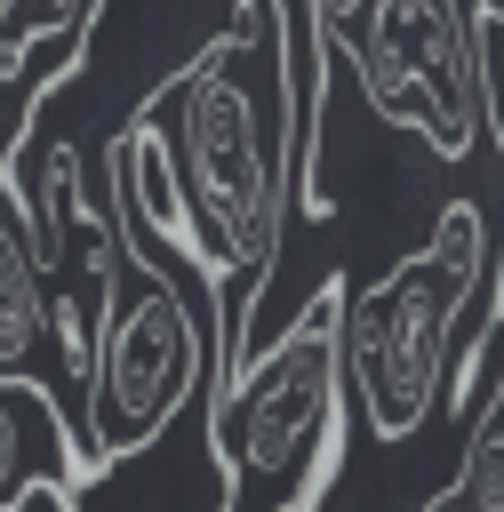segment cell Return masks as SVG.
<instances>
[{
  "instance_id": "6",
  "label": "cell",
  "mask_w": 504,
  "mask_h": 512,
  "mask_svg": "<svg viewBox=\"0 0 504 512\" xmlns=\"http://www.w3.org/2000/svg\"><path fill=\"white\" fill-rule=\"evenodd\" d=\"M216 384H200L144 448L96 456L72 496H56V512H232V472L216 448Z\"/></svg>"
},
{
  "instance_id": "9",
  "label": "cell",
  "mask_w": 504,
  "mask_h": 512,
  "mask_svg": "<svg viewBox=\"0 0 504 512\" xmlns=\"http://www.w3.org/2000/svg\"><path fill=\"white\" fill-rule=\"evenodd\" d=\"M472 56H480V120L496 128L504 144V0H480L472 8ZM496 360H504V256H496V280H488V336L456 352V376H448V416H456V440L464 424L480 416L488 384H496Z\"/></svg>"
},
{
  "instance_id": "8",
  "label": "cell",
  "mask_w": 504,
  "mask_h": 512,
  "mask_svg": "<svg viewBox=\"0 0 504 512\" xmlns=\"http://www.w3.org/2000/svg\"><path fill=\"white\" fill-rule=\"evenodd\" d=\"M80 472L88 448L64 400L32 376H0V512H24L32 496H72Z\"/></svg>"
},
{
  "instance_id": "3",
  "label": "cell",
  "mask_w": 504,
  "mask_h": 512,
  "mask_svg": "<svg viewBox=\"0 0 504 512\" xmlns=\"http://www.w3.org/2000/svg\"><path fill=\"white\" fill-rule=\"evenodd\" d=\"M216 448L232 512H312L344 472V280L328 272L288 328H272L216 384Z\"/></svg>"
},
{
  "instance_id": "5",
  "label": "cell",
  "mask_w": 504,
  "mask_h": 512,
  "mask_svg": "<svg viewBox=\"0 0 504 512\" xmlns=\"http://www.w3.org/2000/svg\"><path fill=\"white\" fill-rule=\"evenodd\" d=\"M312 24L360 72V96L384 128H416L432 160H472L488 120L464 0H312Z\"/></svg>"
},
{
  "instance_id": "7",
  "label": "cell",
  "mask_w": 504,
  "mask_h": 512,
  "mask_svg": "<svg viewBox=\"0 0 504 512\" xmlns=\"http://www.w3.org/2000/svg\"><path fill=\"white\" fill-rule=\"evenodd\" d=\"M0 376L48 384L64 400V416L88 424V376H80V360L56 336V296H48V280H40V264H32L16 224H0Z\"/></svg>"
},
{
  "instance_id": "1",
  "label": "cell",
  "mask_w": 504,
  "mask_h": 512,
  "mask_svg": "<svg viewBox=\"0 0 504 512\" xmlns=\"http://www.w3.org/2000/svg\"><path fill=\"white\" fill-rule=\"evenodd\" d=\"M160 128L184 208L208 248V288L224 320V368L240 360L264 280L280 264V224L296 208V112H288V8L232 0V16L192 48L184 72L144 104ZM224 384V376H216Z\"/></svg>"
},
{
  "instance_id": "4",
  "label": "cell",
  "mask_w": 504,
  "mask_h": 512,
  "mask_svg": "<svg viewBox=\"0 0 504 512\" xmlns=\"http://www.w3.org/2000/svg\"><path fill=\"white\" fill-rule=\"evenodd\" d=\"M216 376H224L216 304H192L184 280L120 232V256H112L104 304H96V360H88V424H80L88 464L144 448Z\"/></svg>"
},
{
  "instance_id": "2",
  "label": "cell",
  "mask_w": 504,
  "mask_h": 512,
  "mask_svg": "<svg viewBox=\"0 0 504 512\" xmlns=\"http://www.w3.org/2000/svg\"><path fill=\"white\" fill-rule=\"evenodd\" d=\"M488 264H496L488 216H480V200L456 192V200H440L424 248H408L376 280L344 288V408L360 416V432L376 448L408 456L440 424L456 352L488 336Z\"/></svg>"
}]
</instances>
